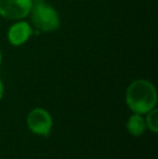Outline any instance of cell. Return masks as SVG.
<instances>
[{"instance_id": "cell-1", "label": "cell", "mask_w": 158, "mask_h": 159, "mask_svg": "<svg viewBox=\"0 0 158 159\" xmlns=\"http://www.w3.org/2000/svg\"><path fill=\"white\" fill-rule=\"evenodd\" d=\"M126 100L128 106L135 114L148 113L157 103L156 89L147 80H135L127 89Z\"/></svg>"}, {"instance_id": "cell-2", "label": "cell", "mask_w": 158, "mask_h": 159, "mask_svg": "<svg viewBox=\"0 0 158 159\" xmlns=\"http://www.w3.org/2000/svg\"><path fill=\"white\" fill-rule=\"evenodd\" d=\"M32 22L40 32L50 33L60 26V17L54 8L42 1H37L32 7Z\"/></svg>"}, {"instance_id": "cell-3", "label": "cell", "mask_w": 158, "mask_h": 159, "mask_svg": "<svg viewBox=\"0 0 158 159\" xmlns=\"http://www.w3.org/2000/svg\"><path fill=\"white\" fill-rule=\"evenodd\" d=\"M32 0H0V15L8 20H21L30 13Z\"/></svg>"}, {"instance_id": "cell-4", "label": "cell", "mask_w": 158, "mask_h": 159, "mask_svg": "<svg viewBox=\"0 0 158 159\" xmlns=\"http://www.w3.org/2000/svg\"><path fill=\"white\" fill-rule=\"evenodd\" d=\"M28 128L34 133L40 135H49L52 128V119L47 111L42 108H35L27 116Z\"/></svg>"}, {"instance_id": "cell-5", "label": "cell", "mask_w": 158, "mask_h": 159, "mask_svg": "<svg viewBox=\"0 0 158 159\" xmlns=\"http://www.w3.org/2000/svg\"><path fill=\"white\" fill-rule=\"evenodd\" d=\"M32 34L33 30L29 26V24L26 22H19V23L11 26V28L9 30L8 39L11 42V44L17 47L27 41Z\"/></svg>"}, {"instance_id": "cell-6", "label": "cell", "mask_w": 158, "mask_h": 159, "mask_svg": "<svg viewBox=\"0 0 158 159\" xmlns=\"http://www.w3.org/2000/svg\"><path fill=\"white\" fill-rule=\"evenodd\" d=\"M127 128H128V131L130 134L132 135H141L144 131H145V128H146V124L144 121V119L139 115H133L129 118L128 120V124H127Z\"/></svg>"}, {"instance_id": "cell-7", "label": "cell", "mask_w": 158, "mask_h": 159, "mask_svg": "<svg viewBox=\"0 0 158 159\" xmlns=\"http://www.w3.org/2000/svg\"><path fill=\"white\" fill-rule=\"evenodd\" d=\"M146 126L150 128L153 132L158 131V111L155 108L151 109L150 114L147 115V118H146Z\"/></svg>"}, {"instance_id": "cell-8", "label": "cell", "mask_w": 158, "mask_h": 159, "mask_svg": "<svg viewBox=\"0 0 158 159\" xmlns=\"http://www.w3.org/2000/svg\"><path fill=\"white\" fill-rule=\"evenodd\" d=\"M2 95H3V86H2V82L0 80V100H1Z\"/></svg>"}, {"instance_id": "cell-9", "label": "cell", "mask_w": 158, "mask_h": 159, "mask_svg": "<svg viewBox=\"0 0 158 159\" xmlns=\"http://www.w3.org/2000/svg\"><path fill=\"white\" fill-rule=\"evenodd\" d=\"M0 63H1V53H0Z\"/></svg>"}, {"instance_id": "cell-10", "label": "cell", "mask_w": 158, "mask_h": 159, "mask_svg": "<svg viewBox=\"0 0 158 159\" xmlns=\"http://www.w3.org/2000/svg\"><path fill=\"white\" fill-rule=\"evenodd\" d=\"M36 1H42V0H36Z\"/></svg>"}]
</instances>
